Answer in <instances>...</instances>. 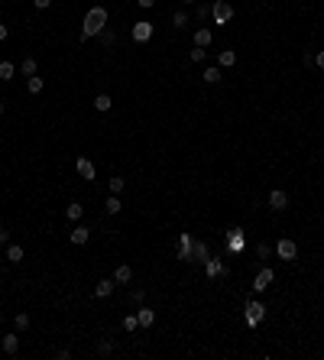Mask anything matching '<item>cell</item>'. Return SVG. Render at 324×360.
I'll return each mask as SVG.
<instances>
[{
  "label": "cell",
  "instance_id": "obj_1",
  "mask_svg": "<svg viewBox=\"0 0 324 360\" xmlns=\"http://www.w3.org/2000/svg\"><path fill=\"white\" fill-rule=\"evenodd\" d=\"M107 23H110L107 7H91V10L85 13V26H81V43H85V39H94Z\"/></svg>",
  "mask_w": 324,
  "mask_h": 360
},
{
  "label": "cell",
  "instance_id": "obj_2",
  "mask_svg": "<svg viewBox=\"0 0 324 360\" xmlns=\"http://www.w3.org/2000/svg\"><path fill=\"white\" fill-rule=\"evenodd\" d=\"M211 17H214V26H224L233 20V7L227 0H217V4H211Z\"/></svg>",
  "mask_w": 324,
  "mask_h": 360
},
{
  "label": "cell",
  "instance_id": "obj_3",
  "mask_svg": "<svg viewBox=\"0 0 324 360\" xmlns=\"http://www.w3.org/2000/svg\"><path fill=\"white\" fill-rule=\"evenodd\" d=\"M204 276H208V279H227V276H230V266H227L224 260L211 257L208 263H204Z\"/></svg>",
  "mask_w": 324,
  "mask_h": 360
},
{
  "label": "cell",
  "instance_id": "obj_4",
  "mask_svg": "<svg viewBox=\"0 0 324 360\" xmlns=\"http://www.w3.org/2000/svg\"><path fill=\"white\" fill-rule=\"evenodd\" d=\"M263 318H266V305H263L259 299H250V302H246V324H250V328H256Z\"/></svg>",
  "mask_w": 324,
  "mask_h": 360
},
{
  "label": "cell",
  "instance_id": "obj_5",
  "mask_svg": "<svg viewBox=\"0 0 324 360\" xmlns=\"http://www.w3.org/2000/svg\"><path fill=\"white\" fill-rule=\"evenodd\" d=\"M275 253H279V260H285V263H295V260H298V247H295L292 237H282L279 244H275Z\"/></svg>",
  "mask_w": 324,
  "mask_h": 360
},
{
  "label": "cell",
  "instance_id": "obj_6",
  "mask_svg": "<svg viewBox=\"0 0 324 360\" xmlns=\"http://www.w3.org/2000/svg\"><path fill=\"white\" fill-rule=\"evenodd\" d=\"M272 282H275V269H272V266H263V269L256 273V279H253V292H256V295L266 292Z\"/></svg>",
  "mask_w": 324,
  "mask_h": 360
},
{
  "label": "cell",
  "instance_id": "obj_7",
  "mask_svg": "<svg viewBox=\"0 0 324 360\" xmlns=\"http://www.w3.org/2000/svg\"><path fill=\"white\" fill-rule=\"evenodd\" d=\"M243 247H246L243 231H240V227H230V231H227V253H243Z\"/></svg>",
  "mask_w": 324,
  "mask_h": 360
},
{
  "label": "cell",
  "instance_id": "obj_8",
  "mask_svg": "<svg viewBox=\"0 0 324 360\" xmlns=\"http://www.w3.org/2000/svg\"><path fill=\"white\" fill-rule=\"evenodd\" d=\"M75 169H78V175L85 178V182H94L98 178V169H94V162L88 156H78V162H75Z\"/></svg>",
  "mask_w": 324,
  "mask_h": 360
},
{
  "label": "cell",
  "instance_id": "obj_9",
  "mask_svg": "<svg viewBox=\"0 0 324 360\" xmlns=\"http://www.w3.org/2000/svg\"><path fill=\"white\" fill-rule=\"evenodd\" d=\"M208 260H211V247H208V240H195V250H191V263H195V266H204Z\"/></svg>",
  "mask_w": 324,
  "mask_h": 360
},
{
  "label": "cell",
  "instance_id": "obj_10",
  "mask_svg": "<svg viewBox=\"0 0 324 360\" xmlns=\"http://www.w3.org/2000/svg\"><path fill=\"white\" fill-rule=\"evenodd\" d=\"M191 250H195V237L191 234H178V260L191 263Z\"/></svg>",
  "mask_w": 324,
  "mask_h": 360
},
{
  "label": "cell",
  "instance_id": "obj_11",
  "mask_svg": "<svg viewBox=\"0 0 324 360\" xmlns=\"http://www.w3.org/2000/svg\"><path fill=\"white\" fill-rule=\"evenodd\" d=\"M266 202H269V208H272V211H285V208H288V192H282V189H272Z\"/></svg>",
  "mask_w": 324,
  "mask_h": 360
},
{
  "label": "cell",
  "instance_id": "obj_12",
  "mask_svg": "<svg viewBox=\"0 0 324 360\" xmlns=\"http://www.w3.org/2000/svg\"><path fill=\"white\" fill-rule=\"evenodd\" d=\"M133 39L136 43H149V39H153V23H149V20H140V23L133 26Z\"/></svg>",
  "mask_w": 324,
  "mask_h": 360
},
{
  "label": "cell",
  "instance_id": "obj_13",
  "mask_svg": "<svg viewBox=\"0 0 324 360\" xmlns=\"http://www.w3.org/2000/svg\"><path fill=\"white\" fill-rule=\"evenodd\" d=\"M94 39H98V43H101V46H104V49H114V46H117V30H114V26H110V23H107V26H104V30H101V33H98V36H94Z\"/></svg>",
  "mask_w": 324,
  "mask_h": 360
},
{
  "label": "cell",
  "instance_id": "obj_14",
  "mask_svg": "<svg viewBox=\"0 0 324 360\" xmlns=\"http://www.w3.org/2000/svg\"><path fill=\"white\" fill-rule=\"evenodd\" d=\"M114 282H117V286H127V282H133V269H130L127 263H120V266L114 269Z\"/></svg>",
  "mask_w": 324,
  "mask_h": 360
},
{
  "label": "cell",
  "instance_id": "obj_15",
  "mask_svg": "<svg viewBox=\"0 0 324 360\" xmlns=\"http://www.w3.org/2000/svg\"><path fill=\"white\" fill-rule=\"evenodd\" d=\"M136 321H140V328H153L156 311H153V308H146V305H140V308H136Z\"/></svg>",
  "mask_w": 324,
  "mask_h": 360
},
{
  "label": "cell",
  "instance_id": "obj_16",
  "mask_svg": "<svg viewBox=\"0 0 324 360\" xmlns=\"http://www.w3.org/2000/svg\"><path fill=\"white\" fill-rule=\"evenodd\" d=\"M211 43H214V33H211L208 26H201V30H195V46H201V49H208Z\"/></svg>",
  "mask_w": 324,
  "mask_h": 360
},
{
  "label": "cell",
  "instance_id": "obj_17",
  "mask_svg": "<svg viewBox=\"0 0 324 360\" xmlns=\"http://www.w3.org/2000/svg\"><path fill=\"white\" fill-rule=\"evenodd\" d=\"M114 286H117L114 279H101L98 286H94V295H98V299H110V295H114Z\"/></svg>",
  "mask_w": 324,
  "mask_h": 360
},
{
  "label": "cell",
  "instance_id": "obj_18",
  "mask_svg": "<svg viewBox=\"0 0 324 360\" xmlns=\"http://www.w3.org/2000/svg\"><path fill=\"white\" fill-rule=\"evenodd\" d=\"M0 347H4V354H10V357H13V354L20 350V337H17V334H7L4 341H0Z\"/></svg>",
  "mask_w": 324,
  "mask_h": 360
},
{
  "label": "cell",
  "instance_id": "obj_19",
  "mask_svg": "<svg viewBox=\"0 0 324 360\" xmlns=\"http://www.w3.org/2000/svg\"><path fill=\"white\" fill-rule=\"evenodd\" d=\"M204 81H208V85H220V78H224V75H220V65H208L204 68V75H201Z\"/></svg>",
  "mask_w": 324,
  "mask_h": 360
},
{
  "label": "cell",
  "instance_id": "obj_20",
  "mask_svg": "<svg viewBox=\"0 0 324 360\" xmlns=\"http://www.w3.org/2000/svg\"><path fill=\"white\" fill-rule=\"evenodd\" d=\"M43 88H46V81L39 78V75H30V78H26V91L30 94H43Z\"/></svg>",
  "mask_w": 324,
  "mask_h": 360
},
{
  "label": "cell",
  "instance_id": "obj_21",
  "mask_svg": "<svg viewBox=\"0 0 324 360\" xmlns=\"http://www.w3.org/2000/svg\"><path fill=\"white\" fill-rule=\"evenodd\" d=\"M233 62H237V52H233V49H224V52H217V65H220V68H230Z\"/></svg>",
  "mask_w": 324,
  "mask_h": 360
},
{
  "label": "cell",
  "instance_id": "obj_22",
  "mask_svg": "<svg viewBox=\"0 0 324 360\" xmlns=\"http://www.w3.org/2000/svg\"><path fill=\"white\" fill-rule=\"evenodd\" d=\"M88 240H91V231H88V227H75L72 231V244H88Z\"/></svg>",
  "mask_w": 324,
  "mask_h": 360
},
{
  "label": "cell",
  "instance_id": "obj_23",
  "mask_svg": "<svg viewBox=\"0 0 324 360\" xmlns=\"http://www.w3.org/2000/svg\"><path fill=\"white\" fill-rule=\"evenodd\" d=\"M7 260L10 263H23V247L20 244H7Z\"/></svg>",
  "mask_w": 324,
  "mask_h": 360
},
{
  "label": "cell",
  "instance_id": "obj_24",
  "mask_svg": "<svg viewBox=\"0 0 324 360\" xmlns=\"http://www.w3.org/2000/svg\"><path fill=\"white\" fill-rule=\"evenodd\" d=\"M110 107H114V101H110V94H98V98H94V110H101V114H107Z\"/></svg>",
  "mask_w": 324,
  "mask_h": 360
},
{
  "label": "cell",
  "instance_id": "obj_25",
  "mask_svg": "<svg viewBox=\"0 0 324 360\" xmlns=\"http://www.w3.org/2000/svg\"><path fill=\"white\" fill-rule=\"evenodd\" d=\"M36 68H39V65H36V59H33V55H26V59L20 62V72H23L26 78H30V75H36Z\"/></svg>",
  "mask_w": 324,
  "mask_h": 360
},
{
  "label": "cell",
  "instance_id": "obj_26",
  "mask_svg": "<svg viewBox=\"0 0 324 360\" xmlns=\"http://www.w3.org/2000/svg\"><path fill=\"white\" fill-rule=\"evenodd\" d=\"M65 214H68L72 221H81V218H85V208H81V202H72V205L65 208Z\"/></svg>",
  "mask_w": 324,
  "mask_h": 360
},
{
  "label": "cell",
  "instance_id": "obj_27",
  "mask_svg": "<svg viewBox=\"0 0 324 360\" xmlns=\"http://www.w3.org/2000/svg\"><path fill=\"white\" fill-rule=\"evenodd\" d=\"M172 26H175V30H185V26H188V13L175 10V13H172Z\"/></svg>",
  "mask_w": 324,
  "mask_h": 360
},
{
  "label": "cell",
  "instance_id": "obj_28",
  "mask_svg": "<svg viewBox=\"0 0 324 360\" xmlns=\"http://www.w3.org/2000/svg\"><path fill=\"white\" fill-rule=\"evenodd\" d=\"M13 75H17V65H13V62H0V78L10 81Z\"/></svg>",
  "mask_w": 324,
  "mask_h": 360
},
{
  "label": "cell",
  "instance_id": "obj_29",
  "mask_svg": "<svg viewBox=\"0 0 324 360\" xmlns=\"http://www.w3.org/2000/svg\"><path fill=\"white\" fill-rule=\"evenodd\" d=\"M123 211V202L117 195H107V214H120Z\"/></svg>",
  "mask_w": 324,
  "mask_h": 360
},
{
  "label": "cell",
  "instance_id": "obj_30",
  "mask_svg": "<svg viewBox=\"0 0 324 360\" xmlns=\"http://www.w3.org/2000/svg\"><path fill=\"white\" fill-rule=\"evenodd\" d=\"M98 354H101V357L114 354V341H107V337H101V341H98Z\"/></svg>",
  "mask_w": 324,
  "mask_h": 360
},
{
  "label": "cell",
  "instance_id": "obj_31",
  "mask_svg": "<svg viewBox=\"0 0 324 360\" xmlns=\"http://www.w3.org/2000/svg\"><path fill=\"white\" fill-rule=\"evenodd\" d=\"M13 324H17V331H26V328H30V315H26V311H20V315L13 318Z\"/></svg>",
  "mask_w": 324,
  "mask_h": 360
},
{
  "label": "cell",
  "instance_id": "obj_32",
  "mask_svg": "<svg viewBox=\"0 0 324 360\" xmlns=\"http://www.w3.org/2000/svg\"><path fill=\"white\" fill-rule=\"evenodd\" d=\"M123 185H127V182H123L120 175H114V178H110V195H120V192H123Z\"/></svg>",
  "mask_w": 324,
  "mask_h": 360
},
{
  "label": "cell",
  "instance_id": "obj_33",
  "mask_svg": "<svg viewBox=\"0 0 324 360\" xmlns=\"http://www.w3.org/2000/svg\"><path fill=\"white\" fill-rule=\"evenodd\" d=\"M188 59H191V62H204V59H208V52H204L201 46H195V49L188 52Z\"/></svg>",
  "mask_w": 324,
  "mask_h": 360
},
{
  "label": "cell",
  "instance_id": "obj_34",
  "mask_svg": "<svg viewBox=\"0 0 324 360\" xmlns=\"http://www.w3.org/2000/svg\"><path fill=\"white\" fill-rule=\"evenodd\" d=\"M130 302H133V305H143V302H146V292H143V289H133V292H130Z\"/></svg>",
  "mask_w": 324,
  "mask_h": 360
},
{
  "label": "cell",
  "instance_id": "obj_35",
  "mask_svg": "<svg viewBox=\"0 0 324 360\" xmlns=\"http://www.w3.org/2000/svg\"><path fill=\"white\" fill-rule=\"evenodd\" d=\"M256 253H259V257H263V260H269V253H272V247H269V244H266V240H259V244H256Z\"/></svg>",
  "mask_w": 324,
  "mask_h": 360
},
{
  "label": "cell",
  "instance_id": "obj_36",
  "mask_svg": "<svg viewBox=\"0 0 324 360\" xmlns=\"http://www.w3.org/2000/svg\"><path fill=\"white\" fill-rule=\"evenodd\" d=\"M195 13H198V20H208V17H211V4H208V0H204V4L198 7Z\"/></svg>",
  "mask_w": 324,
  "mask_h": 360
},
{
  "label": "cell",
  "instance_id": "obj_37",
  "mask_svg": "<svg viewBox=\"0 0 324 360\" xmlns=\"http://www.w3.org/2000/svg\"><path fill=\"white\" fill-rule=\"evenodd\" d=\"M123 328H127V331H136V328H140V321H136V315H127V318H123Z\"/></svg>",
  "mask_w": 324,
  "mask_h": 360
},
{
  "label": "cell",
  "instance_id": "obj_38",
  "mask_svg": "<svg viewBox=\"0 0 324 360\" xmlns=\"http://www.w3.org/2000/svg\"><path fill=\"white\" fill-rule=\"evenodd\" d=\"M33 7H36V10H49L52 0H33Z\"/></svg>",
  "mask_w": 324,
  "mask_h": 360
},
{
  "label": "cell",
  "instance_id": "obj_39",
  "mask_svg": "<svg viewBox=\"0 0 324 360\" xmlns=\"http://www.w3.org/2000/svg\"><path fill=\"white\" fill-rule=\"evenodd\" d=\"M55 357H59V360H68V357H72V350H68V347H59V350H55Z\"/></svg>",
  "mask_w": 324,
  "mask_h": 360
},
{
  "label": "cell",
  "instance_id": "obj_40",
  "mask_svg": "<svg viewBox=\"0 0 324 360\" xmlns=\"http://www.w3.org/2000/svg\"><path fill=\"white\" fill-rule=\"evenodd\" d=\"M136 7H143V10H153L156 0H136Z\"/></svg>",
  "mask_w": 324,
  "mask_h": 360
},
{
  "label": "cell",
  "instance_id": "obj_41",
  "mask_svg": "<svg viewBox=\"0 0 324 360\" xmlns=\"http://www.w3.org/2000/svg\"><path fill=\"white\" fill-rule=\"evenodd\" d=\"M7 240H10V231H7V227H0V247H4Z\"/></svg>",
  "mask_w": 324,
  "mask_h": 360
},
{
  "label": "cell",
  "instance_id": "obj_42",
  "mask_svg": "<svg viewBox=\"0 0 324 360\" xmlns=\"http://www.w3.org/2000/svg\"><path fill=\"white\" fill-rule=\"evenodd\" d=\"M314 65H318V68H321V72H324V49H321L318 55H314Z\"/></svg>",
  "mask_w": 324,
  "mask_h": 360
},
{
  "label": "cell",
  "instance_id": "obj_43",
  "mask_svg": "<svg viewBox=\"0 0 324 360\" xmlns=\"http://www.w3.org/2000/svg\"><path fill=\"white\" fill-rule=\"evenodd\" d=\"M7 33H10V30H7V23H0V43L7 39Z\"/></svg>",
  "mask_w": 324,
  "mask_h": 360
},
{
  "label": "cell",
  "instance_id": "obj_44",
  "mask_svg": "<svg viewBox=\"0 0 324 360\" xmlns=\"http://www.w3.org/2000/svg\"><path fill=\"white\" fill-rule=\"evenodd\" d=\"M4 110H7V101H4V98H0V117H4Z\"/></svg>",
  "mask_w": 324,
  "mask_h": 360
},
{
  "label": "cell",
  "instance_id": "obj_45",
  "mask_svg": "<svg viewBox=\"0 0 324 360\" xmlns=\"http://www.w3.org/2000/svg\"><path fill=\"white\" fill-rule=\"evenodd\" d=\"M182 4H195V0H182Z\"/></svg>",
  "mask_w": 324,
  "mask_h": 360
},
{
  "label": "cell",
  "instance_id": "obj_46",
  "mask_svg": "<svg viewBox=\"0 0 324 360\" xmlns=\"http://www.w3.org/2000/svg\"><path fill=\"white\" fill-rule=\"evenodd\" d=\"M0 321H4V311H0Z\"/></svg>",
  "mask_w": 324,
  "mask_h": 360
},
{
  "label": "cell",
  "instance_id": "obj_47",
  "mask_svg": "<svg viewBox=\"0 0 324 360\" xmlns=\"http://www.w3.org/2000/svg\"><path fill=\"white\" fill-rule=\"evenodd\" d=\"M208 4H217V0H208Z\"/></svg>",
  "mask_w": 324,
  "mask_h": 360
}]
</instances>
